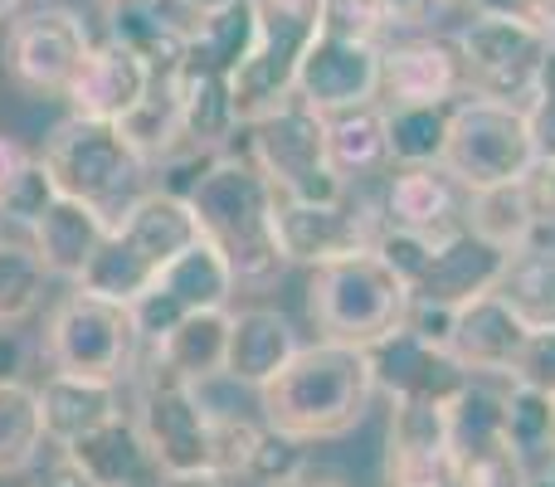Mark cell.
<instances>
[{
  "label": "cell",
  "mask_w": 555,
  "mask_h": 487,
  "mask_svg": "<svg viewBox=\"0 0 555 487\" xmlns=\"http://www.w3.org/2000/svg\"><path fill=\"white\" fill-rule=\"evenodd\" d=\"M439 166L468 195L527 181L537 171V146H531L527 113L517 103L463 93L449 107V142H443Z\"/></svg>",
  "instance_id": "cell-6"
},
{
  "label": "cell",
  "mask_w": 555,
  "mask_h": 487,
  "mask_svg": "<svg viewBox=\"0 0 555 487\" xmlns=\"http://www.w3.org/2000/svg\"><path fill=\"white\" fill-rule=\"evenodd\" d=\"M54 201H59V185H54V176H49L44 156H29V166L15 176V185L0 195V215L35 230V225L44 220V210H49Z\"/></svg>",
  "instance_id": "cell-40"
},
{
  "label": "cell",
  "mask_w": 555,
  "mask_h": 487,
  "mask_svg": "<svg viewBox=\"0 0 555 487\" xmlns=\"http://www.w3.org/2000/svg\"><path fill=\"white\" fill-rule=\"evenodd\" d=\"M410 307H414L410 283L375 248L317 264L312 283H307L312 326L322 332V342H336V346L371 351V346H380L385 336L410 322Z\"/></svg>",
  "instance_id": "cell-3"
},
{
  "label": "cell",
  "mask_w": 555,
  "mask_h": 487,
  "mask_svg": "<svg viewBox=\"0 0 555 487\" xmlns=\"http://www.w3.org/2000/svg\"><path fill=\"white\" fill-rule=\"evenodd\" d=\"M293 93L317 113H341L380 98V44H351V39L317 35L297 68Z\"/></svg>",
  "instance_id": "cell-19"
},
{
  "label": "cell",
  "mask_w": 555,
  "mask_h": 487,
  "mask_svg": "<svg viewBox=\"0 0 555 487\" xmlns=\"http://www.w3.org/2000/svg\"><path fill=\"white\" fill-rule=\"evenodd\" d=\"M463 185L453 181L443 166H404L400 176L385 191V225L404 234H420V240H453L459 230H468V205H459Z\"/></svg>",
  "instance_id": "cell-23"
},
{
  "label": "cell",
  "mask_w": 555,
  "mask_h": 487,
  "mask_svg": "<svg viewBox=\"0 0 555 487\" xmlns=\"http://www.w3.org/2000/svg\"><path fill=\"white\" fill-rule=\"evenodd\" d=\"M191 215L240 283H273L287 268L278 244V191L254 156H215L191 185Z\"/></svg>",
  "instance_id": "cell-2"
},
{
  "label": "cell",
  "mask_w": 555,
  "mask_h": 487,
  "mask_svg": "<svg viewBox=\"0 0 555 487\" xmlns=\"http://www.w3.org/2000/svg\"><path fill=\"white\" fill-rule=\"evenodd\" d=\"M88 49H93V39H88L83 20L64 5H44L10 25L5 68L29 93H68V84H74L78 64L88 59Z\"/></svg>",
  "instance_id": "cell-14"
},
{
  "label": "cell",
  "mask_w": 555,
  "mask_h": 487,
  "mask_svg": "<svg viewBox=\"0 0 555 487\" xmlns=\"http://www.w3.org/2000/svg\"><path fill=\"white\" fill-rule=\"evenodd\" d=\"M463 59V84L478 98H498V103H527L531 84L541 74V59L551 49V35L517 20H488L473 15L468 25L453 35Z\"/></svg>",
  "instance_id": "cell-11"
},
{
  "label": "cell",
  "mask_w": 555,
  "mask_h": 487,
  "mask_svg": "<svg viewBox=\"0 0 555 487\" xmlns=\"http://www.w3.org/2000/svg\"><path fill=\"white\" fill-rule=\"evenodd\" d=\"M385 0H322V35L351 39V44H380L390 29Z\"/></svg>",
  "instance_id": "cell-38"
},
{
  "label": "cell",
  "mask_w": 555,
  "mask_h": 487,
  "mask_svg": "<svg viewBox=\"0 0 555 487\" xmlns=\"http://www.w3.org/2000/svg\"><path fill=\"white\" fill-rule=\"evenodd\" d=\"M234 283H240V278L230 273V264H224L220 248L195 240L185 254H176L171 264L156 273V283L132 303L137 336H146V342L156 346L166 332H176L185 317L220 312V307L230 303Z\"/></svg>",
  "instance_id": "cell-12"
},
{
  "label": "cell",
  "mask_w": 555,
  "mask_h": 487,
  "mask_svg": "<svg viewBox=\"0 0 555 487\" xmlns=\"http://www.w3.org/2000/svg\"><path fill=\"white\" fill-rule=\"evenodd\" d=\"M44 258L35 254V244H5L0 240V326L25 322L44 297Z\"/></svg>",
  "instance_id": "cell-36"
},
{
  "label": "cell",
  "mask_w": 555,
  "mask_h": 487,
  "mask_svg": "<svg viewBox=\"0 0 555 487\" xmlns=\"http://www.w3.org/2000/svg\"><path fill=\"white\" fill-rule=\"evenodd\" d=\"M137 430H142L146 449H152L156 469H162L166 478H201V473H215V459H210L215 414L201 405L191 381L171 375L156 361L142 381Z\"/></svg>",
  "instance_id": "cell-10"
},
{
  "label": "cell",
  "mask_w": 555,
  "mask_h": 487,
  "mask_svg": "<svg viewBox=\"0 0 555 487\" xmlns=\"http://www.w3.org/2000/svg\"><path fill=\"white\" fill-rule=\"evenodd\" d=\"M283 487H346V478H336V473H312V469H302L293 483H283Z\"/></svg>",
  "instance_id": "cell-50"
},
{
  "label": "cell",
  "mask_w": 555,
  "mask_h": 487,
  "mask_svg": "<svg viewBox=\"0 0 555 487\" xmlns=\"http://www.w3.org/2000/svg\"><path fill=\"white\" fill-rule=\"evenodd\" d=\"M137 356V317L132 307L107 303L93 293H68L49 317V361L54 375L117 385L132 371Z\"/></svg>",
  "instance_id": "cell-9"
},
{
  "label": "cell",
  "mask_w": 555,
  "mask_h": 487,
  "mask_svg": "<svg viewBox=\"0 0 555 487\" xmlns=\"http://www.w3.org/2000/svg\"><path fill=\"white\" fill-rule=\"evenodd\" d=\"M39 414H44V434L59 444H74L93 434L98 424L117 420V385L103 381H78V375H54L39 390Z\"/></svg>",
  "instance_id": "cell-30"
},
{
  "label": "cell",
  "mask_w": 555,
  "mask_h": 487,
  "mask_svg": "<svg viewBox=\"0 0 555 487\" xmlns=\"http://www.w3.org/2000/svg\"><path fill=\"white\" fill-rule=\"evenodd\" d=\"M44 166L54 176L59 195H74V201L93 205L103 215H127L146 195V156L127 142L122 123H98V117L74 113L49 137Z\"/></svg>",
  "instance_id": "cell-5"
},
{
  "label": "cell",
  "mask_w": 555,
  "mask_h": 487,
  "mask_svg": "<svg viewBox=\"0 0 555 487\" xmlns=\"http://www.w3.org/2000/svg\"><path fill=\"white\" fill-rule=\"evenodd\" d=\"M541 473H546V478H551V487H555V453H551L546 463H541Z\"/></svg>",
  "instance_id": "cell-54"
},
{
  "label": "cell",
  "mask_w": 555,
  "mask_h": 487,
  "mask_svg": "<svg viewBox=\"0 0 555 487\" xmlns=\"http://www.w3.org/2000/svg\"><path fill=\"white\" fill-rule=\"evenodd\" d=\"M527 326L512 317V307L498 293H482L473 303L453 307L449 322V351L468 375H512L527 351Z\"/></svg>",
  "instance_id": "cell-21"
},
{
  "label": "cell",
  "mask_w": 555,
  "mask_h": 487,
  "mask_svg": "<svg viewBox=\"0 0 555 487\" xmlns=\"http://www.w3.org/2000/svg\"><path fill=\"white\" fill-rule=\"evenodd\" d=\"M254 35H259V15H254V0H234V5H224V10H215V15L201 20V29L191 35L185 54L234 78V74L244 68V59L254 54Z\"/></svg>",
  "instance_id": "cell-33"
},
{
  "label": "cell",
  "mask_w": 555,
  "mask_h": 487,
  "mask_svg": "<svg viewBox=\"0 0 555 487\" xmlns=\"http://www.w3.org/2000/svg\"><path fill=\"white\" fill-rule=\"evenodd\" d=\"M254 15H259L254 54L234 74L240 123H259L293 98L297 68L322 35V0H254Z\"/></svg>",
  "instance_id": "cell-8"
},
{
  "label": "cell",
  "mask_w": 555,
  "mask_h": 487,
  "mask_svg": "<svg viewBox=\"0 0 555 487\" xmlns=\"http://www.w3.org/2000/svg\"><path fill=\"white\" fill-rule=\"evenodd\" d=\"M531 191H537L541 225H551V220H555V162H551V166H537V171H531Z\"/></svg>",
  "instance_id": "cell-49"
},
{
  "label": "cell",
  "mask_w": 555,
  "mask_h": 487,
  "mask_svg": "<svg viewBox=\"0 0 555 487\" xmlns=\"http://www.w3.org/2000/svg\"><path fill=\"white\" fill-rule=\"evenodd\" d=\"M502 264H507V254H502L498 244L478 240L473 230H459L453 240H439L429 254V264H424V273L414 278V303H429V307H463L473 303V297L492 293L502 278Z\"/></svg>",
  "instance_id": "cell-22"
},
{
  "label": "cell",
  "mask_w": 555,
  "mask_h": 487,
  "mask_svg": "<svg viewBox=\"0 0 555 487\" xmlns=\"http://www.w3.org/2000/svg\"><path fill=\"white\" fill-rule=\"evenodd\" d=\"M103 5H113V0H103Z\"/></svg>",
  "instance_id": "cell-56"
},
{
  "label": "cell",
  "mask_w": 555,
  "mask_h": 487,
  "mask_svg": "<svg viewBox=\"0 0 555 487\" xmlns=\"http://www.w3.org/2000/svg\"><path fill=\"white\" fill-rule=\"evenodd\" d=\"M230 317L234 312H195L185 317L176 332H166L156 342V366H166L171 375L201 385L210 375L224 371V356H230Z\"/></svg>",
  "instance_id": "cell-31"
},
{
  "label": "cell",
  "mask_w": 555,
  "mask_h": 487,
  "mask_svg": "<svg viewBox=\"0 0 555 487\" xmlns=\"http://www.w3.org/2000/svg\"><path fill=\"white\" fill-rule=\"evenodd\" d=\"M44 444V414H39V390L25 381L0 385V473H25Z\"/></svg>",
  "instance_id": "cell-34"
},
{
  "label": "cell",
  "mask_w": 555,
  "mask_h": 487,
  "mask_svg": "<svg viewBox=\"0 0 555 487\" xmlns=\"http://www.w3.org/2000/svg\"><path fill=\"white\" fill-rule=\"evenodd\" d=\"M468 10L488 20H517L555 39V0H468Z\"/></svg>",
  "instance_id": "cell-44"
},
{
  "label": "cell",
  "mask_w": 555,
  "mask_h": 487,
  "mask_svg": "<svg viewBox=\"0 0 555 487\" xmlns=\"http://www.w3.org/2000/svg\"><path fill=\"white\" fill-rule=\"evenodd\" d=\"M162 487H230V483L215 478V473H201V478H166Z\"/></svg>",
  "instance_id": "cell-52"
},
{
  "label": "cell",
  "mask_w": 555,
  "mask_h": 487,
  "mask_svg": "<svg viewBox=\"0 0 555 487\" xmlns=\"http://www.w3.org/2000/svg\"><path fill=\"white\" fill-rule=\"evenodd\" d=\"M20 5H25V0H0V20H10V15H15V10Z\"/></svg>",
  "instance_id": "cell-53"
},
{
  "label": "cell",
  "mask_w": 555,
  "mask_h": 487,
  "mask_svg": "<svg viewBox=\"0 0 555 487\" xmlns=\"http://www.w3.org/2000/svg\"><path fill=\"white\" fill-rule=\"evenodd\" d=\"M297 356V336L278 307H244L230 317V356H224V375L240 385H269L278 371Z\"/></svg>",
  "instance_id": "cell-26"
},
{
  "label": "cell",
  "mask_w": 555,
  "mask_h": 487,
  "mask_svg": "<svg viewBox=\"0 0 555 487\" xmlns=\"http://www.w3.org/2000/svg\"><path fill=\"white\" fill-rule=\"evenodd\" d=\"M551 444H555V400H551Z\"/></svg>",
  "instance_id": "cell-55"
},
{
  "label": "cell",
  "mask_w": 555,
  "mask_h": 487,
  "mask_svg": "<svg viewBox=\"0 0 555 487\" xmlns=\"http://www.w3.org/2000/svg\"><path fill=\"white\" fill-rule=\"evenodd\" d=\"M492 293L512 307L527 332H555V244L531 240L527 248L507 254Z\"/></svg>",
  "instance_id": "cell-28"
},
{
  "label": "cell",
  "mask_w": 555,
  "mask_h": 487,
  "mask_svg": "<svg viewBox=\"0 0 555 487\" xmlns=\"http://www.w3.org/2000/svg\"><path fill=\"white\" fill-rule=\"evenodd\" d=\"M29 487H98L93 478H88V473L83 469H78V463L74 459H68V453H59V459L54 463H49V469L44 473H39V478L35 483H29Z\"/></svg>",
  "instance_id": "cell-45"
},
{
  "label": "cell",
  "mask_w": 555,
  "mask_h": 487,
  "mask_svg": "<svg viewBox=\"0 0 555 487\" xmlns=\"http://www.w3.org/2000/svg\"><path fill=\"white\" fill-rule=\"evenodd\" d=\"M527 113V127H531V146H537V166H551L555 162V39L541 59V74L531 84V98L521 103Z\"/></svg>",
  "instance_id": "cell-41"
},
{
  "label": "cell",
  "mask_w": 555,
  "mask_h": 487,
  "mask_svg": "<svg viewBox=\"0 0 555 487\" xmlns=\"http://www.w3.org/2000/svg\"><path fill=\"white\" fill-rule=\"evenodd\" d=\"M385 487H459L449 405L395 400L385 434Z\"/></svg>",
  "instance_id": "cell-16"
},
{
  "label": "cell",
  "mask_w": 555,
  "mask_h": 487,
  "mask_svg": "<svg viewBox=\"0 0 555 487\" xmlns=\"http://www.w3.org/2000/svg\"><path fill=\"white\" fill-rule=\"evenodd\" d=\"M502 424H507V439L512 449L521 453V463H537V459H551L555 444H551V395L531 390V385H517L502 395Z\"/></svg>",
  "instance_id": "cell-37"
},
{
  "label": "cell",
  "mask_w": 555,
  "mask_h": 487,
  "mask_svg": "<svg viewBox=\"0 0 555 487\" xmlns=\"http://www.w3.org/2000/svg\"><path fill=\"white\" fill-rule=\"evenodd\" d=\"M371 371L375 390L395 400H420V405H449L453 395H463L473 385V375L453 361L449 346L420 336L410 322L400 332H390L380 346H371Z\"/></svg>",
  "instance_id": "cell-17"
},
{
  "label": "cell",
  "mask_w": 555,
  "mask_h": 487,
  "mask_svg": "<svg viewBox=\"0 0 555 487\" xmlns=\"http://www.w3.org/2000/svg\"><path fill=\"white\" fill-rule=\"evenodd\" d=\"M449 439L459 463V487H527V463L512 449L502 424V395L468 385L449 400Z\"/></svg>",
  "instance_id": "cell-13"
},
{
  "label": "cell",
  "mask_w": 555,
  "mask_h": 487,
  "mask_svg": "<svg viewBox=\"0 0 555 487\" xmlns=\"http://www.w3.org/2000/svg\"><path fill=\"white\" fill-rule=\"evenodd\" d=\"M64 453L98 487H162L166 483V473L156 469L152 449H146L142 430H137L132 420H122V414L98 424V430L83 434V439L64 444Z\"/></svg>",
  "instance_id": "cell-25"
},
{
  "label": "cell",
  "mask_w": 555,
  "mask_h": 487,
  "mask_svg": "<svg viewBox=\"0 0 555 487\" xmlns=\"http://www.w3.org/2000/svg\"><path fill=\"white\" fill-rule=\"evenodd\" d=\"M443 5H449V0H385L395 25H424V20H434Z\"/></svg>",
  "instance_id": "cell-46"
},
{
  "label": "cell",
  "mask_w": 555,
  "mask_h": 487,
  "mask_svg": "<svg viewBox=\"0 0 555 487\" xmlns=\"http://www.w3.org/2000/svg\"><path fill=\"white\" fill-rule=\"evenodd\" d=\"M171 93H176V107H181L185 146H195V152H220L244 127L240 107H234V78L201 64V59L181 54V64L171 74Z\"/></svg>",
  "instance_id": "cell-24"
},
{
  "label": "cell",
  "mask_w": 555,
  "mask_h": 487,
  "mask_svg": "<svg viewBox=\"0 0 555 487\" xmlns=\"http://www.w3.org/2000/svg\"><path fill=\"white\" fill-rule=\"evenodd\" d=\"M385 234V210L371 201H346L336 205H287L278 201V244H283L287 264H332L346 254H365Z\"/></svg>",
  "instance_id": "cell-15"
},
{
  "label": "cell",
  "mask_w": 555,
  "mask_h": 487,
  "mask_svg": "<svg viewBox=\"0 0 555 487\" xmlns=\"http://www.w3.org/2000/svg\"><path fill=\"white\" fill-rule=\"evenodd\" d=\"M25 371V342L10 326H0V385H15Z\"/></svg>",
  "instance_id": "cell-47"
},
{
  "label": "cell",
  "mask_w": 555,
  "mask_h": 487,
  "mask_svg": "<svg viewBox=\"0 0 555 487\" xmlns=\"http://www.w3.org/2000/svg\"><path fill=\"white\" fill-rule=\"evenodd\" d=\"M176 5L185 10V15H195V20H205V15H215V10H224V5H234V0H176Z\"/></svg>",
  "instance_id": "cell-51"
},
{
  "label": "cell",
  "mask_w": 555,
  "mask_h": 487,
  "mask_svg": "<svg viewBox=\"0 0 555 487\" xmlns=\"http://www.w3.org/2000/svg\"><path fill=\"white\" fill-rule=\"evenodd\" d=\"M468 230L478 240L498 244L502 254H517L537 240L541 230V210H537V191H531V176L527 181H512V185H492V191H473L468 195Z\"/></svg>",
  "instance_id": "cell-29"
},
{
  "label": "cell",
  "mask_w": 555,
  "mask_h": 487,
  "mask_svg": "<svg viewBox=\"0 0 555 487\" xmlns=\"http://www.w3.org/2000/svg\"><path fill=\"white\" fill-rule=\"evenodd\" d=\"M302 469H307V459H302V444L283 439V434H273L269 424H263L259 453H254V463H249V478H244V483H259V487H283V483H293Z\"/></svg>",
  "instance_id": "cell-42"
},
{
  "label": "cell",
  "mask_w": 555,
  "mask_h": 487,
  "mask_svg": "<svg viewBox=\"0 0 555 487\" xmlns=\"http://www.w3.org/2000/svg\"><path fill=\"white\" fill-rule=\"evenodd\" d=\"M322 127H326V156H332V166L341 171V181H351V176H371L380 162H390L385 107L380 103L322 113Z\"/></svg>",
  "instance_id": "cell-32"
},
{
  "label": "cell",
  "mask_w": 555,
  "mask_h": 487,
  "mask_svg": "<svg viewBox=\"0 0 555 487\" xmlns=\"http://www.w3.org/2000/svg\"><path fill=\"white\" fill-rule=\"evenodd\" d=\"M371 351L336 342L297 346L293 361L269 385H259L263 424L293 444H322L351 434L371 410Z\"/></svg>",
  "instance_id": "cell-1"
},
{
  "label": "cell",
  "mask_w": 555,
  "mask_h": 487,
  "mask_svg": "<svg viewBox=\"0 0 555 487\" xmlns=\"http://www.w3.org/2000/svg\"><path fill=\"white\" fill-rule=\"evenodd\" d=\"M263 430L234 414H215V434H210V459H215V478H249V463L259 453Z\"/></svg>",
  "instance_id": "cell-39"
},
{
  "label": "cell",
  "mask_w": 555,
  "mask_h": 487,
  "mask_svg": "<svg viewBox=\"0 0 555 487\" xmlns=\"http://www.w3.org/2000/svg\"><path fill=\"white\" fill-rule=\"evenodd\" d=\"M146 93H152V68H146V59H137L132 49L103 39V44L88 49V59L78 64L64 98L74 103L78 117L127 123V117L146 103Z\"/></svg>",
  "instance_id": "cell-20"
},
{
  "label": "cell",
  "mask_w": 555,
  "mask_h": 487,
  "mask_svg": "<svg viewBox=\"0 0 555 487\" xmlns=\"http://www.w3.org/2000/svg\"><path fill=\"white\" fill-rule=\"evenodd\" d=\"M25 166H29V152L15 142V137L0 132V195H5L10 185H15V176L25 171Z\"/></svg>",
  "instance_id": "cell-48"
},
{
  "label": "cell",
  "mask_w": 555,
  "mask_h": 487,
  "mask_svg": "<svg viewBox=\"0 0 555 487\" xmlns=\"http://www.w3.org/2000/svg\"><path fill=\"white\" fill-rule=\"evenodd\" d=\"M201 230H195V215L185 195L171 191H146L122 220L107 230L103 248L93 254V264L83 268L78 287L93 297H107V303L132 307L146 287L156 283L166 264L176 254H185Z\"/></svg>",
  "instance_id": "cell-4"
},
{
  "label": "cell",
  "mask_w": 555,
  "mask_h": 487,
  "mask_svg": "<svg viewBox=\"0 0 555 487\" xmlns=\"http://www.w3.org/2000/svg\"><path fill=\"white\" fill-rule=\"evenodd\" d=\"M107 215L93 210V205L74 201V195H59L54 205L44 210V220L35 225V254L44 258L49 273L59 278H83V268L93 264V254L107 240Z\"/></svg>",
  "instance_id": "cell-27"
},
{
  "label": "cell",
  "mask_w": 555,
  "mask_h": 487,
  "mask_svg": "<svg viewBox=\"0 0 555 487\" xmlns=\"http://www.w3.org/2000/svg\"><path fill=\"white\" fill-rule=\"evenodd\" d=\"M249 127V156L269 185L278 191V201L287 205H336L346 201V181L341 171L332 166L326 156V127L322 113L307 107L302 98H287L283 107L263 113L259 123H244Z\"/></svg>",
  "instance_id": "cell-7"
},
{
  "label": "cell",
  "mask_w": 555,
  "mask_h": 487,
  "mask_svg": "<svg viewBox=\"0 0 555 487\" xmlns=\"http://www.w3.org/2000/svg\"><path fill=\"white\" fill-rule=\"evenodd\" d=\"M385 142L400 166H439L449 142V107H385Z\"/></svg>",
  "instance_id": "cell-35"
},
{
  "label": "cell",
  "mask_w": 555,
  "mask_h": 487,
  "mask_svg": "<svg viewBox=\"0 0 555 487\" xmlns=\"http://www.w3.org/2000/svg\"><path fill=\"white\" fill-rule=\"evenodd\" d=\"M468 93L453 39L414 35L380 44V98L390 107H453Z\"/></svg>",
  "instance_id": "cell-18"
},
{
  "label": "cell",
  "mask_w": 555,
  "mask_h": 487,
  "mask_svg": "<svg viewBox=\"0 0 555 487\" xmlns=\"http://www.w3.org/2000/svg\"><path fill=\"white\" fill-rule=\"evenodd\" d=\"M512 381L531 385V390H541V395L555 400V332H531L527 336V351H521Z\"/></svg>",
  "instance_id": "cell-43"
}]
</instances>
